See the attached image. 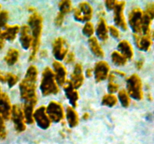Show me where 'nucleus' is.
Returning a JSON list of instances; mask_svg holds the SVG:
<instances>
[{"mask_svg": "<svg viewBox=\"0 0 154 144\" xmlns=\"http://www.w3.org/2000/svg\"><path fill=\"white\" fill-rule=\"evenodd\" d=\"M38 69L35 65H30L26 70L25 77L19 85L20 93L24 103H31L36 104V81L38 77Z\"/></svg>", "mask_w": 154, "mask_h": 144, "instance_id": "obj_1", "label": "nucleus"}, {"mask_svg": "<svg viewBox=\"0 0 154 144\" xmlns=\"http://www.w3.org/2000/svg\"><path fill=\"white\" fill-rule=\"evenodd\" d=\"M28 23L32 37V52L29 56V61H32L35 58L40 46L41 37H42V28H43L42 16L38 12H33L29 17Z\"/></svg>", "mask_w": 154, "mask_h": 144, "instance_id": "obj_2", "label": "nucleus"}, {"mask_svg": "<svg viewBox=\"0 0 154 144\" xmlns=\"http://www.w3.org/2000/svg\"><path fill=\"white\" fill-rule=\"evenodd\" d=\"M40 89L44 96L56 94L60 91L58 84L56 81L54 72L49 67L45 68L42 72Z\"/></svg>", "mask_w": 154, "mask_h": 144, "instance_id": "obj_3", "label": "nucleus"}, {"mask_svg": "<svg viewBox=\"0 0 154 144\" xmlns=\"http://www.w3.org/2000/svg\"><path fill=\"white\" fill-rule=\"evenodd\" d=\"M93 16V8L87 2H82L74 9V17L79 22H90Z\"/></svg>", "mask_w": 154, "mask_h": 144, "instance_id": "obj_4", "label": "nucleus"}, {"mask_svg": "<svg viewBox=\"0 0 154 144\" xmlns=\"http://www.w3.org/2000/svg\"><path fill=\"white\" fill-rule=\"evenodd\" d=\"M127 83V92L129 95L136 100H140L142 98L141 91V82L139 76L133 74L129 76L126 80Z\"/></svg>", "mask_w": 154, "mask_h": 144, "instance_id": "obj_5", "label": "nucleus"}, {"mask_svg": "<svg viewBox=\"0 0 154 144\" xmlns=\"http://www.w3.org/2000/svg\"><path fill=\"white\" fill-rule=\"evenodd\" d=\"M46 112L51 121L54 122H60L65 117L63 105L55 100L50 102L46 107Z\"/></svg>", "mask_w": 154, "mask_h": 144, "instance_id": "obj_6", "label": "nucleus"}, {"mask_svg": "<svg viewBox=\"0 0 154 144\" xmlns=\"http://www.w3.org/2000/svg\"><path fill=\"white\" fill-rule=\"evenodd\" d=\"M11 118L14 125V128L17 131L20 133V132H23L26 130V126L23 111L22 107L20 105L14 104V106H12Z\"/></svg>", "mask_w": 154, "mask_h": 144, "instance_id": "obj_7", "label": "nucleus"}, {"mask_svg": "<svg viewBox=\"0 0 154 144\" xmlns=\"http://www.w3.org/2000/svg\"><path fill=\"white\" fill-rule=\"evenodd\" d=\"M69 52V45L66 40L62 37H59L54 40L53 43V54L57 61H62L66 58Z\"/></svg>", "mask_w": 154, "mask_h": 144, "instance_id": "obj_8", "label": "nucleus"}, {"mask_svg": "<svg viewBox=\"0 0 154 144\" xmlns=\"http://www.w3.org/2000/svg\"><path fill=\"white\" fill-rule=\"evenodd\" d=\"M33 118L38 127L44 130L49 128L51 124V121L47 114L46 107L45 106H40L34 111Z\"/></svg>", "mask_w": 154, "mask_h": 144, "instance_id": "obj_9", "label": "nucleus"}, {"mask_svg": "<svg viewBox=\"0 0 154 144\" xmlns=\"http://www.w3.org/2000/svg\"><path fill=\"white\" fill-rule=\"evenodd\" d=\"M125 5H126L125 2L117 1V4L114 8V20L117 26L126 31L127 29V24H126V20L123 15Z\"/></svg>", "mask_w": 154, "mask_h": 144, "instance_id": "obj_10", "label": "nucleus"}, {"mask_svg": "<svg viewBox=\"0 0 154 144\" xmlns=\"http://www.w3.org/2000/svg\"><path fill=\"white\" fill-rule=\"evenodd\" d=\"M110 66L107 62L101 60L98 62L94 67V75L96 82L105 80L109 76Z\"/></svg>", "mask_w": 154, "mask_h": 144, "instance_id": "obj_11", "label": "nucleus"}, {"mask_svg": "<svg viewBox=\"0 0 154 144\" xmlns=\"http://www.w3.org/2000/svg\"><path fill=\"white\" fill-rule=\"evenodd\" d=\"M12 105L10 98L6 93L0 95V116L5 120H9L11 116Z\"/></svg>", "mask_w": 154, "mask_h": 144, "instance_id": "obj_12", "label": "nucleus"}, {"mask_svg": "<svg viewBox=\"0 0 154 144\" xmlns=\"http://www.w3.org/2000/svg\"><path fill=\"white\" fill-rule=\"evenodd\" d=\"M142 13L138 8L133 9L129 14V22L131 28L135 32L141 31L142 26Z\"/></svg>", "mask_w": 154, "mask_h": 144, "instance_id": "obj_13", "label": "nucleus"}, {"mask_svg": "<svg viewBox=\"0 0 154 144\" xmlns=\"http://www.w3.org/2000/svg\"><path fill=\"white\" fill-rule=\"evenodd\" d=\"M53 68H54V75L57 84L63 86L66 82L67 70L66 67L60 62L54 61L53 63Z\"/></svg>", "mask_w": 154, "mask_h": 144, "instance_id": "obj_14", "label": "nucleus"}, {"mask_svg": "<svg viewBox=\"0 0 154 144\" xmlns=\"http://www.w3.org/2000/svg\"><path fill=\"white\" fill-rule=\"evenodd\" d=\"M20 41L23 49L28 50L32 47V37L29 26L23 25L20 28Z\"/></svg>", "mask_w": 154, "mask_h": 144, "instance_id": "obj_15", "label": "nucleus"}, {"mask_svg": "<svg viewBox=\"0 0 154 144\" xmlns=\"http://www.w3.org/2000/svg\"><path fill=\"white\" fill-rule=\"evenodd\" d=\"M69 81L76 89L79 88L84 83V76L83 74V67L80 63L75 64L73 73L71 75V80Z\"/></svg>", "mask_w": 154, "mask_h": 144, "instance_id": "obj_16", "label": "nucleus"}, {"mask_svg": "<svg viewBox=\"0 0 154 144\" xmlns=\"http://www.w3.org/2000/svg\"><path fill=\"white\" fill-rule=\"evenodd\" d=\"M64 91L72 107H76L78 106V101L79 100V93L78 90L72 86L70 81H66L64 86Z\"/></svg>", "mask_w": 154, "mask_h": 144, "instance_id": "obj_17", "label": "nucleus"}, {"mask_svg": "<svg viewBox=\"0 0 154 144\" xmlns=\"http://www.w3.org/2000/svg\"><path fill=\"white\" fill-rule=\"evenodd\" d=\"M20 28L18 25L6 26L4 29L0 32V34L5 40L13 41L16 38L17 34L20 32Z\"/></svg>", "mask_w": 154, "mask_h": 144, "instance_id": "obj_18", "label": "nucleus"}, {"mask_svg": "<svg viewBox=\"0 0 154 144\" xmlns=\"http://www.w3.org/2000/svg\"><path fill=\"white\" fill-rule=\"evenodd\" d=\"M96 35L101 40H106L108 38V26L103 17H100L96 27Z\"/></svg>", "mask_w": 154, "mask_h": 144, "instance_id": "obj_19", "label": "nucleus"}, {"mask_svg": "<svg viewBox=\"0 0 154 144\" xmlns=\"http://www.w3.org/2000/svg\"><path fill=\"white\" fill-rule=\"evenodd\" d=\"M66 119L70 128H75L79 124V116L75 109L72 106H68L66 109Z\"/></svg>", "mask_w": 154, "mask_h": 144, "instance_id": "obj_20", "label": "nucleus"}, {"mask_svg": "<svg viewBox=\"0 0 154 144\" xmlns=\"http://www.w3.org/2000/svg\"><path fill=\"white\" fill-rule=\"evenodd\" d=\"M117 48L119 50V52L127 59H131L133 57V50H132V45L128 40H121L117 45Z\"/></svg>", "mask_w": 154, "mask_h": 144, "instance_id": "obj_21", "label": "nucleus"}, {"mask_svg": "<svg viewBox=\"0 0 154 144\" xmlns=\"http://www.w3.org/2000/svg\"><path fill=\"white\" fill-rule=\"evenodd\" d=\"M88 42L90 50L96 56L99 57V58H103L105 56V52L96 37L90 38Z\"/></svg>", "mask_w": 154, "mask_h": 144, "instance_id": "obj_22", "label": "nucleus"}, {"mask_svg": "<svg viewBox=\"0 0 154 144\" xmlns=\"http://www.w3.org/2000/svg\"><path fill=\"white\" fill-rule=\"evenodd\" d=\"M35 104L31 103H24L23 111L24 118L26 124H33L34 122V118H33V113H34V106Z\"/></svg>", "mask_w": 154, "mask_h": 144, "instance_id": "obj_23", "label": "nucleus"}, {"mask_svg": "<svg viewBox=\"0 0 154 144\" xmlns=\"http://www.w3.org/2000/svg\"><path fill=\"white\" fill-rule=\"evenodd\" d=\"M19 56L20 52L18 50L15 49V48H10L8 50L4 59L8 65L11 66L17 62L18 59H19Z\"/></svg>", "mask_w": 154, "mask_h": 144, "instance_id": "obj_24", "label": "nucleus"}, {"mask_svg": "<svg viewBox=\"0 0 154 144\" xmlns=\"http://www.w3.org/2000/svg\"><path fill=\"white\" fill-rule=\"evenodd\" d=\"M111 60L117 66H123L127 62V58L123 56L119 51H114L111 53Z\"/></svg>", "mask_w": 154, "mask_h": 144, "instance_id": "obj_25", "label": "nucleus"}, {"mask_svg": "<svg viewBox=\"0 0 154 144\" xmlns=\"http://www.w3.org/2000/svg\"><path fill=\"white\" fill-rule=\"evenodd\" d=\"M117 98L114 94H107L102 99V104L108 107H113L117 104Z\"/></svg>", "mask_w": 154, "mask_h": 144, "instance_id": "obj_26", "label": "nucleus"}, {"mask_svg": "<svg viewBox=\"0 0 154 144\" xmlns=\"http://www.w3.org/2000/svg\"><path fill=\"white\" fill-rule=\"evenodd\" d=\"M118 98L123 107H128L130 104V98L127 92L125 89H121L118 92Z\"/></svg>", "mask_w": 154, "mask_h": 144, "instance_id": "obj_27", "label": "nucleus"}, {"mask_svg": "<svg viewBox=\"0 0 154 144\" xmlns=\"http://www.w3.org/2000/svg\"><path fill=\"white\" fill-rule=\"evenodd\" d=\"M59 8L60 12L63 13V14H67L71 12L72 9V3L69 0H63L59 3Z\"/></svg>", "mask_w": 154, "mask_h": 144, "instance_id": "obj_28", "label": "nucleus"}, {"mask_svg": "<svg viewBox=\"0 0 154 144\" xmlns=\"http://www.w3.org/2000/svg\"><path fill=\"white\" fill-rule=\"evenodd\" d=\"M83 34L88 38L93 37L95 32V28L93 24L91 22H87L83 28Z\"/></svg>", "mask_w": 154, "mask_h": 144, "instance_id": "obj_29", "label": "nucleus"}, {"mask_svg": "<svg viewBox=\"0 0 154 144\" xmlns=\"http://www.w3.org/2000/svg\"><path fill=\"white\" fill-rule=\"evenodd\" d=\"M19 80L17 76L11 73H5V82H7L9 88H12Z\"/></svg>", "mask_w": 154, "mask_h": 144, "instance_id": "obj_30", "label": "nucleus"}, {"mask_svg": "<svg viewBox=\"0 0 154 144\" xmlns=\"http://www.w3.org/2000/svg\"><path fill=\"white\" fill-rule=\"evenodd\" d=\"M136 44L137 46L141 50H147L149 47V44H150V40H149L148 38L144 37V38H138L136 39Z\"/></svg>", "mask_w": 154, "mask_h": 144, "instance_id": "obj_31", "label": "nucleus"}, {"mask_svg": "<svg viewBox=\"0 0 154 144\" xmlns=\"http://www.w3.org/2000/svg\"><path fill=\"white\" fill-rule=\"evenodd\" d=\"M109 77H110V81L108 86V92H109V94H113V93H115L118 91L119 85L117 83V82H114V75L111 74Z\"/></svg>", "mask_w": 154, "mask_h": 144, "instance_id": "obj_32", "label": "nucleus"}, {"mask_svg": "<svg viewBox=\"0 0 154 144\" xmlns=\"http://www.w3.org/2000/svg\"><path fill=\"white\" fill-rule=\"evenodd\" d=\"M8 10H2L0 11V32L3 28L7 26V22L8 20Z\"/></svg>", "mask_w": 154, "mask_h": 144, "instance_id": "obj_33", "label": "nucleus"}, {"mask_svg": "<svg viewBox=\"0 0 154 144\" xmlns=\"http://www.w3.org/2000/svg\"><path fill=\"white\" fill-rule=\"evenodd\" d=\"M7 136V130H6L5 124L4 119L0 116V140L5 139Z\"/></svg>", "mask_w": 154, "mask_h": 144, "instance_id": "obj_34", "label": "nucleus"}, {"mask_svg": "<svg viewBox=\"0 0 154 144\" xmlns=\"http://www.w3.org/2000/svg\"><path fill=\"white\" fill-rule=\"evenodd\" d=\"M64 17L65 14H63V13L59 11L57 15L56 16L55 20H54V23L57 26H61L63 23V21H64Z\"/></svg>", "mask_w": 154, "mask_h": 144, "instance_id": "obj_35", "label": "nucleus"}, {"mask_svg": "<svg viewBox=\"0 0 154 144\" xmlns=\"http://www.w3.org/2000/svg\"><path fill=\"white\" fill-rule=\"evenodd\" d=\"M108 31L111 33V35L113 36L115 38H118L120 37V32H119V29L114 26H110L108 27Z\"/></svg>", "mask_w": 154, "mask_h": 144, "instance_id": "obj_36", "label": "nucleus"}, {"mask_svg": "<svg viewBox=\"0 0 154 144\" xmlns=\"http://www.w3.org/2000/svg\"><path fill=\"white\" fill-rule=\"evenodd\" d=\"M105 4L108 10H114L116 4H117V1H114V0H108V1H105Z\"/></svg>", "mask_w": 154, "mask_h": 144, "instance_id": "obj_37", "label": "nucleus"}, {"mask_svg": "<svg viewBox=\"0 0 154 144\" xmlns=\"http://www.w3.org/2000/svg\"><path fill=\"white\" fill-rule=\"evenodd\" d=\"M74 61H75V54H74V52H69L66 56V62L67 64H69V63H72Z\"/></svg>", "mask_w": 154, "mask_h": 144, "instance_id": "obj_38", "label": "nucleus"}, {"mask_svg": "<svg viewBox=\"0 0 154 144\" xmlns=\"http://www.w3.org/2000/svg\"><path fill=\"white\" fill-rule=\"evenodd\" d=\"M5 40L0 34V50L3 49V47L5 46Z\"/></svg>", "mask_w": 154, "mask_h": 144, "instance_id": "obj_39", "label": "nucleus"}, {"mask_svg": "<svg viewBox=\"0 0 154 144\" xmlns=\"http://www.w3.org/2000/svg\"><path fill=\"white\" fill-rule=\"evenodd\" d=\"M0 82H5V74H3L0 71Z\"/></svg>", "mask_w": 154, "mask_h": 144, "instance_id": "obj_40", "label": "nucleus"}, {"mask_svg": "<svg viewBox=\"0 0 154 144\" xmlns=\"http://www.w3.org/2000/svg\"><path fill=\"white\" fill-rule=\"evenodd\" d=\"M86 75H87V76H88V77H90V76H92V70L90 68L87 69V72H86Z\"/></svg>", "mask_w": 154, "mask_h": 144, "instance_id": "obj_41", "label": "nucleus"}, {"mask_svg": "<svg viewBox=\"0 0 154 144\" xmlns=\"http://www.w3.org/2000/svg\"><path fill=\"white\" fill-rule=\"evenodd\" d=\"M89 117H90V115H89V113H87V112H85V113L83 115V118H84V120L88 119Z\"/></svg>", "mask_w": 154, "mask_h": 144, "instance_id": "obj_42", "label": "nucleus"}, {"mask_svg": "<svg viewBox=\"0 0 154 144\" xmlns=\"http://www.w3.org/2000/svg\"><path fill=\"white\" fill-rule=\"evenodd\" d=\"M2 94V92H1V87H0V95H1Z\"/></svg>", "mask_w": 154, "mask_h": 144, "instance_id": "obj_43", "label": "nucleus"}, {"mask_svg": "<svg viewBox=\"0 0 154 144\" xmlns=\"http://www.w3.org/2000/svg\"><path fill=\"white\" fill-rule=\"evenodd\" d=\"M0 10H1V4H0Z\"/></svg>", "mask_w": 154, "mask_h": 144, "instance_id": "obj_44", "label": "nucleus"}]
</instances>
